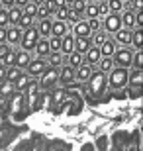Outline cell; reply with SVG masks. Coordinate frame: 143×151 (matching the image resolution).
Returning a JSON list of instances; mask_svg holds the SVG:
<instances>
[{
  "instance_id": "e0dca14e",
  "label": "cell",
  "mask_w": 143,
  "mask_h": 151,
  "mask_svg": "<svg viewBox=\"0 0 143 151\" xmlns=\"http://www.w3.org/2000/svg\"><path fill=\"white\" fill-rule=\"evenodd\" d=\"M120 20H121V28L124 29H135V12L132 10H124V14H120Z\"/></svg>"
},
{
  "instance_id": "e575fe53",
  "label": "cell",
  "mask_w": 143,
  "mask_h": 151,
  "mask_svg": "<svg viewBox=\"0 0 143 151\" xmlns=\"http://www.w3.org/2000/svg\"><path fill=\"white\" fill-rule=\"evenodd\" d=\"M84 18H86V20L98 18V4H96V2H86V8H84Z\"/></svg>"
},
{
  "instance_id": "7402d4cb",
  "label": "cell",
  "mask_w": 143,
  "mask_h": 151,
  "mask_svg": "<svg viewBox=\"0 0 143 151\" xmlns=\"http://www.w3.org/2000/svg\"><path fill=\"white\" fill-rule=\"evenodd\" d=\"M127 84L129 86H141L143 84V71L141 69H132L129 71V75H127Z\"/></svg>"
},
{
  "instance_id": "74e56055",
  "label": "cell",
  "mask_w": 143,
  "mask_h": 151,
  "mask_svg": "<svg viewBox=\"0 0 143 151\" xmlns=\"http://www.w3.org/2000/svg\"><path fill=\"white\" fill-rule=\"evenodd\" d=\"M69 12H71V8H69V6H61V8H57V10H55V20H59V22H65V24H67Z\"/></svg>"
},
{
  "instance_id": "681fc988",
  "label": "cell",
  "mask_w": 143,
  "mask_h": 151,
  "mask_svg": "<svg viewBox=\"0 0 143 151\" xmlns=\"http://www.w3.org/2000/svg\"><path fill=\"white\" fill-rule=\"evenodd\" d=\"M51 4L55 8H61V6H65V0H51Z\"/></svg>"
},
{
  "instance_id": "bcb514c9",
  "label": "cell",
  "mask_w": 143,
  "mask_h": 151,
  "mask_svg": "<svg viewBox=\"0 0 143 151\" xmlns=\"http://www.w3.org/2000/svg\"><path fill=\"white\" fill-rule=\"evenodd\" d=\"M141 26H143V14L137 12V14H135V28H141Z\"/></svg>"
},
{
  "instance_id": "f5cc1de1",
  "label": "cell",
  "mask_w": 143,
  "mask_h": 151,
  "mask_svg": "<svg viewBox=\"0 0 143 151\" xmlns=\"http://www.w3.org/2000/svg\"><path fill=\"white\" fill-rule=\"evenodd\" d=\"M94 2H96V4H100V2H106V0H94Z\"/></svg>"
},
{
  "instance_id": "f1b7e54d",
  "label": "cell",
  "mask_w": 143,
  "mask_h": 151,
  "mask_svg": "<svg viewBox=\"0 0 143 151\" xmlns=\"http://www.w3.org/2000/svg\"><path fill=\"white\" fill-rule=\"evenodd\" d=\"M132 45L137 49H143V29L141 28H135L132 29Z\"/></svg>"
},
{
  "instance_id": "9c48e42d",
  "label": "cell",
  "mask_w": 143,
  "mask_h": 151,
  "mask_svg": "<svg viewBox=\"0 0 143 151\" xmlns=\"http://www.w3.org/2000/svg\"><path fill=\"white\" fill-rule=\"evenodd\" d=\"M71 83H75V69L69 67V65H63L59 69V83L57 84L67 86V84H71Z\"/></svg>"
},
{
  "instance_id": "db71d44e",
  "label": "cell",
  "mask_w": 143,
  "mask_h": 151,
  "mask_svg": "<svg viewBox=\"0 0 143 151\" xmlns=\"http://www.w3.org/2000/svg\"><path fill=\"white\" fill-rule=\"evenodd\" d=\"M121 2H129V0H121Z\"/></svg>"
},
{
  "instance_id": "484cf974",
  "label": "cell",
  "mask_w": 143,
  "mask_h": 151,
  "mask_svg": "<svg viewBox=\"0 0 143 151\" xmlns=\"http://www.w3.org/2000/svg\"><path fill=\"white\" fill-rule=\"evenodd\" d=\"M22 16H24V10L20 8V6L8 8V24H10V26H18V22H20Z\"/></svg>"
},
{
  "instance_id": "f35d334b",
  "label": "cell",
  "mask_w": 143,
  "mask_h": 151,
  "mask_svg": "<svg viewBox=\"0 0 143 151\" xmlns=\"http://www.w3.org/2000/svg\"><path fill=\"white\" fill-rule=\"evenodd\" d=\"M0 63H2L4 67H14V65H16V49H12L8 55H4L0 59Z\"/></svg>"
},
{
  "instance_id": "d590c367",
  "label": "cell",
  "mask_w": 143,
  "mask_h": 151,
  "mask_svg": "<svg viewBox=\"0 0 143 151\" xmlns=\"http://www.w3.org/2000/svg\"><path fill=\"white\" fill-rule=\"evenodd\" d=\"M106 6H108L110 14H120L124 10V2L121 0H106Z\"/></svg>"
},
{
  "instance_id": "6da1fadb",
  "label": "cell",
  "mask_w": 143,
  "mask_h": 151,
  "mask_svg": "<svg viewBox=\"0 0 143 151\" xmlns=\"http://www.w3.org/2000/svg\"><path fill=\"white\" fill-rule=\"evenodd\" d=\"M106 86H108L106 75L100 73V71H94V73L90 75V78L86 81V90L92 98H100V96L106 92Z\"/></svg>"
},
{
  "instance_id": "11a10c76",
  "label": "cell",
  "mask_w": 143,
  "mask_h": 151,
  "mask_svg": "<svg viewBox=\"0 0 143 151\" xmlns=\"http://www.w3.org/2000/svg\"><path fill=\"white\" fill-rule=\"evenodd\" d=\"M0 8H2V6H0Z\"/></svg>"
},
{
  "instance_id": "c3c4849f",
  "label": "cell",
  "mask_w": 143,
  "mask_h": 151,
  "mask_svg": "<svg viewBox=\"0 0 143 151\" xmlns=\"http://www.w3.org/2000/svg\"><path fill=\"white\" fill-rule=\"evenodd\" d=\"M4 77H6V67L2 65V63H0V83L4 81Z\"/></svg>"
},
{
  "instance_id": "52a82bcc",
  "label": "cell",
  "mask_w": 143,
  "mask_h": 151,
  "mask_svg": "<svg viewBox=\"0 0 143 151\" xmlns=\"http://www.w3.org/2000/svg\"><path fill=\"white\" fill-rule=\"evenodd\" d=\"M102 29H104L108 35H114L118 29H121V20H120V14H108V16L102 20Z\"/></svg>"
},
{
  "instance_id": "8992f818",
  "label": "cell",
  "mask_w": 143,
  "mask_h": 151,
  "mask_svg": "<svg viewBox=\"0 0 143 151\" xmlns=\"http://www.w3.org/2000/svg\"><path fill=\"white\" fill-rule=\"evenodd\" d=\"M45 69H47V61H45V59L35 57V59H32V61H29L28 67L24 69V73L28 75V77H32V78H39Z\"/></svg>"
},
{
  "instance_id": "cb8c5ba5",
  "label": "cell",
  "mask_w": 143,
  "mask_h": 151,
  "mask_svg": "<svg viewBox=\"0 0 143 151\" xmlns=\"http://www.w3.org/2000/svg\"><path fill=\"white\" fill-rule=\"evenodd\" d=\"M33 81H35V78L28 77V75L24 73L22 77L18 78L16 83H14V88H16V92H22V94H24V92H26V90H28V86H29V84L33 83Z\"/></svg>"
},
{
  "instance_id": "f907efd6",
  "label": "cell",
  "mask_w": 143,
  "mask_h": 151,
  "mask_svg": "<svg viewBox=\"0 0 143 151\" xmlns=\"http://www.w3.org/2000/svg\"><path fill=\"white\" fill-rule=\"evenodd\" d=\"M26 4H29V0H16V6H20V8H24Z\"/></svg>"
},
{
  "instance_id": "8d00e7d4",
  "label": "cell",
  "mask_w": 143,
  "mask_h": 151,
  "mask_svg": "<svg viewBox=\"0 0 143 151\" xmlns=\"http://www.w3.org/2000/svg\"><path fill=\"white\" fill-rule=\"evenodd\" d=\"M132 67H133V69H143V49L133 51V57H132Z\"/></svg>"
},
{
  "instance_id": "2e32d148",
  "label": "cell",
  "mask_w": 143,
  "mask_h": 151,
  "mask_svg": "<svg viewBox=\"0 0 143 151\" xmlns=\"http://www.w3.org/2000/svg\"><path fill=\"white\" fill-rule=\"evenodd\" d=\"M92 73H94V67H90V65L83 63V65L75 71V81H78V83H86Z\"/></svg>"
},
{
  "instance_id": "30bf717a",
  "label": "cell",
  "mask_w": 143,
  "mask_h": 151,
  "mask_svg": "<svg viewBox=\"0 0 143 151\" xmlns=\"http://www.w3.org/2000/svg\"><path fill=\"white\" fill-rule=\"evenodd\" d=\"M116 41V45H121V47H132V32L129 29H118L112 37Z\"/></svg>"
},
{
  "instance_id": "5bb4252c",
  "label": "cell",
  "mask_w": 143,
  "mask_h": 151,
  "mask_svg": "<svg viewBox=\"0 0 143 151\" xmlns=\"http://www.w3.org/2000/svg\"><path fill=\"white\" fill-rule=\"evenodd\" d=\"M100 59H102V55H100V47H96V45H92V47L84 53V63L90 65V67H96Z\"/></svg>"
},
{
  "instance_id": "ab89813d",
  "label": "cell",
  "mask_w": 143,
  "mask_h": 151,
  "mask_svg": "<svg viewBox=\"0 0 143 151\" xmlns=\"http://www.w3.org/2000/svg\"><path fill=\"white\" fill-rule=\"evenodd\" d=\"M86 22H88V28H90V34L102 29V20L100 18H92V20H86Z\"/></svg>"
},
{
  "instance_id": "f546056e",
  "label": "cell",
  "mask_w": 143,
  "mask_h": 151,
  "mask_svg": "<svg viewBox=\"0 0 143 151\" xmlns=\"http://www.w3.org/2000/svg\"><path fill=\"white\" fill-rule=\"evenodd\" d=\"M114 67L116 65H114V61H112V57H102V59L98 61V71L104 73V75H108Z\"/></svg>"
},
{
  "instance_id": "d6a6232c",
  "label": "cell",
  "mask_w": 143,
  "mask_h": 151,
  "mask_svg": "<svg viewBox=\"0 0 143 151\" xmlns=\"http://www.w3.org/2000/svg\"><path fill=\"white\" fill-rule=\"evenodd\" d=\"M65 88H63V86H55V88H53V94H51V102H53V106H59L61 102L65 100Z\"/></svg>"
},
{
  "instance_id": "ac0fdd59",
  "label": "cell",
  "mask_w": 143,
  "mask_h": 151,
  "mask_svg": "<svg viewBox=\"0 0 143 151\" xmlns=\"http://www.w3.org/2000/svg\"><path fill=\"white\" fill-rule=\"evenodd\" d=\"M51 18H47V20H35V29H37L39 37H49L51 35Z\"/></svg>"
},
{
  "instance_id": "8fae6325",
  "label": "cell",
  "mask_w": 143,
  "mask_h": 151,
  "mask_svg": "<svg viewBox=\"0 0 143 151\" xmlns=\"http://www.w3.org/2000/svg\"><path fill=\"white\" fill-rule=\"evenodd\" d=\"M22 29L16 28V26H10V28H6V45H20V39H22Z\"/></svg>"
},
{
  "instance_id": "ba28073f",
  "label": "cell",
  "mask_w": 143,
  "mask_h": 151,
  "mask_svg": "<svg viewBox=\"0 0 143 151\" xmlns=\"http://www.w3.org/2000/svg\"><path fill=\"white\" fill-rule=\"evenodd\" d=\"M55 6L51 4V0H45L41 6H37V10H35V20H47V18L55 16Z\"/></svg>"
},
{
  "instance_id": "ffe728a7",
  "label": "cell",
  "mask_w": 143,
  "mask_h": 151,
  "mask_svg": "<svg viewBox=\"0 0 143 151\" xmlns=\"http://www.w3.org/2000/svg\"><path fill=\"white\" fill-rule=\"evenodd\" d=\"M45 61H47V67L61 69V67H63V63H65V55H63L61 51H55V53H49Z\"/></svg>"
},
{
  "instance_id": "4dcf8cb0",
  "label": "cell",
  "mask_w": 143,
  "mask_h": 151,
  "mask_svg": "<svg viewBox=\"0 0 143 151\" xmlns=\"http://www.w3.org/2000/svg\"><path fill=\"white\" fill-rule=\"evenodd\" d=\"M33 26H35V18H33V16H28V14H24V16L20 18V22H18L16 28H20L22 32H26V29L33 28Z\"/></svg>"
},
{
  "instance_id": "5b68a950",
  "label": "cell",
  "mask_w": 143,
  "mask_h": 151,
  "mask_svg": "<svg viewBox=\"0 0 143 151\" xmlns=\"http://www.w3.org/2000/svg\"><path fill=\"white\" fill-rule=\"evenodd\" d=\"M37 39H39V34H37V29H35V26H33V28H29V29H26V32L22 34V39H20V49L32 53V51L35 49Z\"/></svg>"
},
{
  "instance_id": "f6af8a7d",
  "label": "cell",
  "mask_w": 143,
  "mask_h": 151,
  "mask_svg": "<svg viewBox=\"0 0 143 151\" xmlns=\"http://www.w3.org/2000/svg\"><path fill=\"white\" fill-rule=\"evenodd\" d=\"M0 6L8 10V8H12V6H16V0H0Z\"/></svg>"
},
{
  "instance_id": "b9f144b4",
  "label": "cell",
  "mask_w": 143,
  "mask_h": 151,
  "mask_svg": "<svg viewBox=\"0 0 143 151\" xmlns=\"http://www.w3.org/2000/svg\"><path fill=\"white\" fill-rule=\"evenodd\" d=\"M10 24H8V10L6 8H0V28H8Z\"/></svg>"
},
{
  "instance_id": "1f68e13d",
  "label": "cell",
  "mask_w": 143,
  "mask_h": 151,
  "mask_svg": "<svg viewBox=\"0 0 143 151\" xmlns=\"http://www.w3.org/2000/svg\"><path fill=\"white\" fill-rule=\"evenodd\" d=\"M108 37H110V35L106 34L104 29H98V32L90 34V41H92V45H96V47H100V45L104 43V41H106Z\"/></svg>"
},
{
  "instance_id": "603a6c76",
  "label": "cell",
  "mask_w": 143,
  "mask_h": 151,
  "mask_svg": "<svg viewBox=\"0 0 143 151\" xmlns=\"http://www.w3.org/2000/svg\"><path fill=\"white\" fill-rule=\"evenodd\" d=\"M116 49H118V45H116V41L112 37H108L104 41V43L100 45V55L102 57H112L116 53Z\"/></svg>"
},
{
  "instance_id": "d4e9b609",
  "label": "cell",
  "mask_w": 143,
  "mask_h": 151,
  "mask_svg": "<svg viewBox=\"0 0 143 151\" xmlns=\"http://www.w3.org/2000/svg\"><path fill=\"white\" fill-rule=\"evenodd\" d=\"M90 47H92L90 37H77V39H75V51H77V53H80V55H84Z\"/></svg>"
},
{
  "instance_id": "4316f807",
  "label": "cell",
  "mask_w": 143,
  "mask_h": 151,
  "mask_svg": "<svg viewBox=\"0 0 143 151\" xmlns=\"http://www.w3.org/2000/svg\"><path fill=\"white\" fill-rule=\"evenodd\" d=\"M83 63H84V55H80V53H77V51H73V53H69V55H67V65H69V67H73L75 71H77Z\"/></svg>"
},
{
  "instance_id": "816d5d0a",
  "label": "cell",
  "mask_w": 143,
  "mask_h": 151,
  "mask_svg": "<svg viewBox=\"0 0 143 151\" xmlns=\"http://www.w3.org/2000/svg\"><path fill=\"white\" fill-rule=\"evenodd\" d=\"M29 2H32L33 6H41V4H43V2H45V0H29Z\"/></svg>"
},
{
  "instance_id": "836d02e7",
  "label": "cell",
  "mask_w": 143,
  "mask_h": 151,
  "mask_svg": "<svg viewBox=\"0 0 143 151\" xmlns=\"http://www.w3.org/2000/svg\"><path fill=\"white\" fill-rule=\"evenodd\" d=\"M14 94H16L14 84L8 83V81H2V83H0V96L4 98V96H14Z\"/></svg>"
},
{
  "instance_id": "7c38bea8",
  "label": "cell",
  "mask_w": 143,
  "mask_h": 151,
  "mask_svg": "<svg viewBox=\"0 0 143 151\" xmlns=\"http://www.w3.org/2000/svg\"><path fill=\"white\" fill-rule=\"evenodd\" d=\"M33 51H35V55H37L39 59H47V55L51 53V49H49V37H39Z\"/></svg>"
},
{
  "instance_id": "60d3db41",
  "label": "cell",
  "mask_w": 143,
  "mask_h": 151,
  "mask_svg": "<svg viewBox=\"0 0 143 151\" xmlns=\"http://www.w3.org/2000/svg\"><path fill=\"white\" fill-rule=\"evenodd\" d=\"M49 49H51V53L61 51V37H49Z\"/></svg>"
},
{
  "instance_id": "7dc6e473",
  "label": "cell",
  "mask_w": 143,
  "mask_h": 151,
  "mask_svg": "<svg viewBox=\"0 0 143 151\" xmlns=\"http://www.w3.org/2000/svg\"><path fill=\"white\" fill-rule=\"evenodd\" d=\"M4 43H6V29L0 28V45H4Z\"/></svg>"
},
{
  "instance_id": "9a60e30c",
  "label": "cell",
  "mask_w": 143,
  "mask_h": 151,
  "mask_svg": "<svg viewBox=\"0 0 143 151\" xmlns=\"http://www.w3.org/2000/svg\"><path fill=\"white\" fill-rule=\"evenodd\" d=\"M75 51V37H73L71 32H67L63 37H61V53L63 55H69V53H73Z\"/></svg>"
},
{
  "instance_id": "d6986e66",
  "label": "cell",
  "mask_w": 143,
  "mask_h": 151,
  "mask_svg": "<svg viewBox=\"0 0 143 151\" xmlns=\"http://www.w3.org/2000/svg\"><path fill=\"white\" fill-rule=\"evenodd\" d=\"M29 61H32V53H28V51H24V49H16V65L14 67L24 71L29 65Z\"/></svg>"
},
{
  "instance_id": "7a4b0ae2",
  "label": "cell",
  "mask_w": 143,
  "mask_h": 151,
  "mask_svg": "<svg viewBox=\"0 0 143 151\" xmlns=\"http://www.w3.org/2000/svg\"><path fill=\"white\" fill-rule=\"evenodd\" d=\"M127 75H129V69H121V67H114L110 73L106 75V81H108V86L112 90H121L127 86Z\"/></svg>"
},
{
  "instance_id": "7bdbcfd3",
  "label": "cell",
  "mask_w": 143,
  "mask_h": 151,
  "mask_svg": "<svg viewBox=\"0 0 143 151\" xmlns=\"http://www.w3.org/2000/svg\"><path fill=\"white\" fill-rule=\"evenodd\" d=\"M22 10H24V14H28V16H33V18H35V10H37V6H33L32 2H29V4L24 6Z\"/></svg>"
},
{
  "instance_id": "83f0119b",
  "label": "cell",
  "mask_w": 143,
  "mask_h": 151,
  "mask_svg": "<svg viewBox=\"0 0 143 151\" xmlns=\"http://www.w3.org/2000/svg\"><path fill=\"white\" fill-rule=\"evenodd\" d=\"M24 75V71L22 69H18V67H6V77H4V81H8V83H16L18 78Z\"/></svg>"
},
{
  "instance_id": "3957f363",
  "label": "cell",
  "mask_w": 143,
  "mask_h": 151,
  "mask_svg": "<svg viewBox=\"0 0 143 151\" xmlns=\"http://www.w3.org/2000/svg\"><path fill=\"white\" fill-rule=\"evenodd\" d=\"M57 83H59V69L47 67L43 73H41V77H39L37 86L43 88V90H53L57 86Z\"/></svg>"
},
{
  "instance_id": "277c9868",
  "label": "cell",
  "mask_w": 143,
  "mask_h": 151,
  "mask_svg": "<svg viewBox=\"0 0 143 151\" xmlns=\"http://www.w3.org/2000/svg\"><path fill=\"white\" fill-rule=\"evenodd\" d=\"M132 57H133V51L129 49V47H120V49H116V53L112 55V61H114L116 67L129 69L132 67Z\"/></svg>"
},
{
  "instance_id": "ee69618b",
  "label": "cell",
  "mask_w": 143,
  "mask_h": 151,
  "mask_svg": "<svg viewBox=\"0 0 143 151\" xmlns=\"http://www.w3.org/2000/svg\"><path fill=\"white\" fill-rule=\"evenodd\" d=\"M108 14H110V12H108V6H106V2H100V4H98V18H106Z\"/></svg>"
},
{
  "instance_id": "4fadbf2b",
  "label": "cell",
  "mask_w": 143,
  "mask_h": 151,
  "mask_svg": "<svg viewBox=\"0 0 143 151\" xmlns=\"http://www.w3.org/2000/svg\"><path fill=\"white\" fill-rule=\"evenodd\" d=\"M73 37H90V28H88L86 20H78L75 26H73Z\"/></svg>"
},
{
  "instance_id": "44dd1931",
  "label": "cell",
  "mask_w": 143,
  "mask_h": 151,
  "mask_svg": "<svg viewBox=\"0 0 143 151\" xmlns=\"http://www.w3.org/2000/svg\"><path fill=\"white\" fill-rule=\"evenodd\" d=\"M67 32H69V26L65 22H59V20L51 22V37H63Z\"/></svg>"
}]
</instances>
